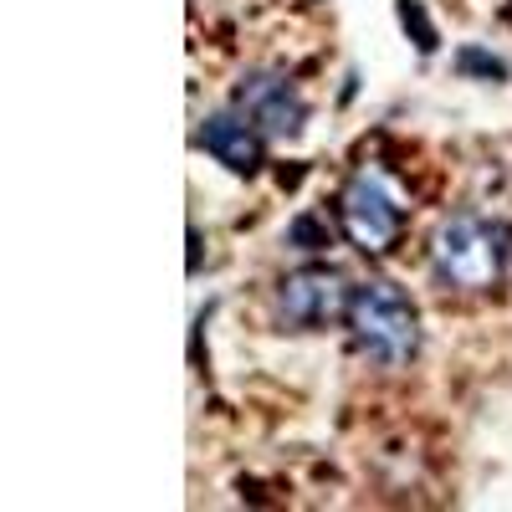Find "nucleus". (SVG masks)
Listing matches in <instances>:
<instances>
[{"label":"nucleus","instance_id":"2","mask_svg":"<svg viewBox=\"0 0 512 512\" xmlns=\"http://www.w3.org/2000/svg\"><path fill=\"white\" fill-rule=\"evenodd\" d=\"M349 338L354 349L374 364V369H405L420 354V313H415V297L395 282H359L349 292V308H344Z\"/></svg>","mask_w":512,"mask_h":512},{"label":"nucleus","instance_id":"7","mask_svg":"<svg viewBox=\"0 0 512 512\" xmlns=\"http://www.w3.org/2000/svg\"><path fill=\"white\" fill-rule=\"evenodd\" d=\"M292 251H308V256H318V251H328V241H333V231H328V221H318L313 210H303V216H292V226H287V236H282Z\"/></svg>","mask_w":512,"mask_h":512},{"label":"nucleus","instance_id":"4","mask_svg":"<svg viewBox=\"0 0 512 512\" xmlns=\"http://www.w3.org/2000/svg\"><path fill=\"white\" fill-rule=\"evenodd\" d=\"M349 292H354V282L338 272V267L308 262V267H297V272H287V277L277 282L272 313H277V323H282L287 333H318V328H328V323L344 318Z\"/></svg>","mask_w":512,"mask_h":512},{"label":"nucleus","instance_id":"3","mask_svg":"<svg viewBox=\"0 0 512 512\" xmlns=\"http://www.w3.org/2000/svg\"><path fill=\"white\" fill-rule=\"evenodd\" d=\"M333 216H338V231H344L364 256H390L405 236V205L395 200V190L379 175H369V169H359V175H349L338 185Z\"/></svg>","mask_w":512,"mask_h":512},{"label":"nucleus","instance_id":"1","mask_svg":"<svg viewBox=\"0 0 512 512\" xmlns=\"http://www.w3.org/2000/svg\"><path fill=\"white\" fill-rule=\"evenodd\" d=\"M431 272L456 297H487L512 272V221L451 216L431 236Z\"/></svg>","mask_w":512,"mask_h":512},{"label":"nucleus","instance_id":"5","mask_svg":"<svg viewBox=\"0 0 512 512\" xmlns=\"http://www.w3.org/2000/svg\"><path fill=\"white\" fill-rule=\"evenodd\" d=\"M231 108L256 123L267 139H297L308 128V98L292 88V82L272 67H251L236 77V88H231Z\"/></svg>","mask_w":512,"mask_h":512},{"label":"nucleus","instance_id":"6","mask_svg":"<svg viewBox=\"0 0 512 512\" xmlns=\"http://www.w3.org/2000/svg\"><path fill=\"white\" fill-rule=\"evenodd\" d=\"M190 144H195L200 154H210L221 169L241 175V180H256V175L267 169V134H262L256 123H246L236 108H231V113H205V118L195 123Z\"/></svg>","mask_w":512,"mask_h":512},{"label":"nucleus","instance_id":"9","mask_svg":"<svg viewBox=\"0 0 512 512\" xmlns=\"http://www.w3.org/2000/svg\"><path fill=\"white\" fill-rule=\"evenodd\" d=\"M395 11H400V26L415 41V52H436V26H431V16L420 11V0H395Z\"/></svg>","mask_w":512,"mask_h":512},{"label":"nucleus","instance_id":"8","mask_svg":"<svg viewBox=\"0 0 512 512\" xmlns=\"http://www.w3.org/2000/svg\"><path fill=\"white\" fill-rule=\"evenodd\" d=\"M456 72L461 77H487V82H507V62L487 47H461L456 52Z\"/></svg>","mask_w":512,"mask_h":512},{"label":"nucleus","instance_id":"10","mask_svg":"<svg viewBox=\"0 0 512 512\" xmlns=\"http://www.w3.org/2000/svg\"><path fill=\"white\" fill-rule=\"evenodd\" d=\"M200 267H205V236H200V231H195V226H190V262H185V272H190V277H195V272H200Z\"/></svg>","mask_w":512,"mask_h":512}]
</instances>
